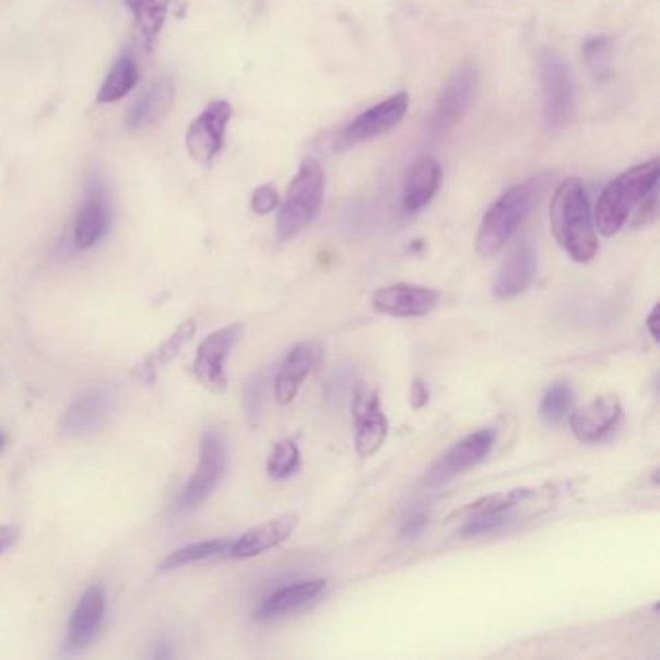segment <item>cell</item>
Listing matches in <instances>:
<instances>
[{
  "label": "cell",
  "instance_id": "6da1fadb",
  "mask_svg": "<svg viewBox=\"0 0 660 660\" xmlns=\"http://www.w3.org/2000/svg\"><path fill=\"white\" fill-rule=\"evenodd\" d=\"M551 229L559 248L574 262H591L599 255L593 210L579 178H566L556 188L551 203Z\"/></svg>",
  "mask_w": 660,
  "mask_h": 660
},
{
  "label": "cell",
  "instance_id": "7a4b0ae2",
  "mask_svg": "<svg viewBox=\"0 0 660 660\" xmlns=\"http://www.w3.org/2000/svg\"><path fill=\"white\" fill-rule=\"evenodd\" d=\"M549 175L529 178L521 185L508 188L499 196L496 202L484 213L481 229L476 233L474 248L481 258H492L498 255L509 238L516 235L529 212L533 210L534 202L541 198L546 188Z\"/></svg>",
  "mask_w": 660,
  "mask_h": 660
},
{
  "label": "cell",
  "instance_id": "3957f363",
  "mask_svg": "<svg viewBox=\"0 0 660 660\" xmlns=\"http://www.w3.org/2000/svg\"><path fill=\"white\" fill-rule=\"evenodd\" d=\"M660 165L657 157L624 170L602 190L594 205L593 220L597 233L602 237H614L624 229L629 215L659 182Z\"/></svg>",
  "mask_w": 660,
  "mask_h": 660
},
{
  "label": "cell",
  "instance_id": "277c9868",
  "mask_svg": "<svg viewBox=\"0 0 660 660\" xmlns=\"http://www.w3.org/2000/svg\"><path fill=\"white\" fill-rule=\"evenodd\" d=\"M323 192L326 175L322 165L314 157H305L288 187L287 198L281 203L275 225L281 243L293 240L318 217L322 210Z\"/></svg>",
  "mask_w": 660,
  "mask_h": 660
},
{
  "label": "cell",
  "instance_id": "5b68a950",
  "mask_svg": "<svg viewBox=\"0 0 660 660\" xmlns=\"http://www.w3.org/2000/svg\"><path fill=\"white\" fill-rule=\"evenodd\" d=\"M474 92H476V68L473 67V62H463L446 80L432 110V117L426 125V135L432 142H440L444 138H448L463 122L473 105Z\"/></svg>",
  "mask_w": 660,
  "mask_h": 660
},
{
  "label": "cell",
  "instance_id": "8992f818",
  "mask_svg": "<svg viewBox=\"0 0 660 660\" xmlns=\"http://www.w3.org/2000/svg\"><path fill=\"white\" fill-rule=\"evenodd\" d=\"M542 84V115L551 130L566 127L576 109V87L566 60L554 49H544L539 60Z\"/></svg>",
  "mask_w": 660,
  "mask_h": 660
},
{
  "label": "cell",
  "instance_id": "52a82bcc",
  "mask_svg": "<svg viewBox=\"0 0 660 660\" xmlns=\"http://www.w3.org/2000/svg\"><path fill=\"white\" fill-rule=\"evenodd\" d=\"M353 419L356 456L373 458L388 440L390 423L381 411L380 393L366 381H361L353 393Z\"/></svg>",
  "mask_w": 660,
  "mask_h": 660
},
{
  "label": "cell",
  "instance_id": "ba28073f",
  "mask_svg": "<svg viewBox=\"0 0 660 660\" xmlns=\"http://www.w3.org/2000/svg\"><path fill=\"white\" fill-rule=\"evenodd\" d=\"M406 109H409V95L406 92H399L388 97L386 102L364 110L339 132L335 150H347L353 145L370 142L378 135L388 134L405 119Z\"/></svg>",
  "mask_w": 660,
  "mask_h": 660
},
{
  "label": "cell",
  "instance_id": "9c48e42d",
  "mask_svg": "<svg viewBox=\"0 0 660 660\" xmlns=\"http://www.w3.org/2000/svg\"><path fill=\"white\" fill-rule=\"evenodd\" d=\"M233 117L231 103L212 102L196 117L187 130L188 155L200 165H210L225 145L227 125Z\"/></svg>",
  "mask_w": 660,
  "mask_h": 660
},
{
  "label": "cell",
  "instance_id": "30bf717a",
  "mask_svg": "<svg viewBox=\"0 0 660 660\" xmlns=\"http://www.w3.org/2000/svg\"><path fill=\"white\" fill-rule=\"evenodd\" d=\"M494 444H496L494 428H483V431L469 434L432 465L431 471L426 473V484L440 486L459 474L465 473L469 469H473L476 463H481L491 453Z\"/></svg>",
  "mask_w": 660,
  "mask_h": 660
},
{
  "label": "cell",
  "instance_id": "8fae6325",
  "mask_svg": "<svg viewBox=\"0 0 660 660\" xmlns=\"http://www.w3.org/2000/svg\"><path fill=\"white\" fill-rule=\"evenodd\" d=\"M227 451L217 432H205L200 444V459L195 474L190 476L185 491L178 498L180 508H195L212 494L225 471Z\"/></svg>",
  "mask_w": 660,
  "mask_h": 660
},
{
  "label": "cell",
  "instance_id": "7c38bea8",
  "mask_svg": "<svg viewBox=\"0 0 660 660\" xmlns=\"http://www.w3.org/2000/svg\"><path fill=\"white\" fill-rule=\"evenodd\" d=\"M243 333L240 323H233L227 328L213 331L212 335L203 339L196 353L195 374L208 390L223 393L227 390V374L225 363Z\"/></svg>",
  "mask_w": 660,
  "mask_h": 660
},
{
  "label": "cell",
  "instance_id": "4fadbf2b",
  "mask_svg": "<svg viewBox=\"0 0 660 660\" xmlns=\"http://www.w3.org/2000/svg\"><path fill=\"white\" fill-rule=\"evenodd\" d=\"M110 227V205L107 187L102 178H90L85 185L84 202L80 205L72 227V240L78 250H90L102 240Z\"/></svg>",
  "mask_w": 660,
  "mask_h": 660
},
{
  "label": "cell",
  "instance_id": "5bb4252c",
  "mask_svg": "<svg viewBox=\"0 0 660 660\" xmlns=\"http://www.w3.org/2000/svg\"><path fill=\"white\" fill-rule=\"evenodd\" d=\"M438 300L440 293L434 288L413 283H393L374 293L373 308L393 318H423L436 308Z\"/></svg>",
  "mask_w": 660,
  "mask_h": 660
},
{
  "label": "cell",
  "instance_id": "9a60e30c",
  "mask_svg": "<svg viewBox=\"0 0 660 660\" xmlns=\"http://www.w3.org/2000/svg\"><path fill=\"white\" fill-rule=\"evenodd\" d=\"M622 419V403L616 396H599L593 401L574 409L569 415V428L577 440L584 444H597L604 440L616 428Z\"/></svg>",
  "mask_w": 660,
  "mask_h": 660
},
{
  "label": "cell",
  "instance_id": "2e32d148",
  "mask_svg": "<svg viewBox=\"0 0 660 660\" xmlns=\"http://www.w3.org/2000/svg\"><path fill=\"white\" fill-rule=\"evenodd\" d=\"M113 406H115V398L107 388L85 391L84 396H80L64 413L60 421V428L72 438L90 436L107 424Z\"/></svg>",
  "mask_w": 660,
  "mask_h": 660
},
{
  "label": "cell",
  "instance_id": "e0dca14e",
  "mask_svg": "<svg viewBox=\"0 0 660 660\" xmlns=\"http://www.w3.org/2000/svg\"><path fill=\"white\" fill-rule=\"evenodd\" d=\"M105 606H107V597L102 585H94L82 594L68 626V652L84 651L85 647L92 644L97 629L102 626Z\"/></svg>",
  "mask_w": 660,
  "mask_h": 660
},
{
  "label": "cell",
  "instance_id": "ac0fdd59",
  "mask_svg": "<svg viewBox=\"0 0 660 660\" xmlns=\"http://www.w3.org/2000/svg\"><path fill=\"white\" fill-rule=\"evenodd\" d=\"M298 526V516L295 511H288L283 516L271 519L263 526L255 527L246 531L237 542L231 546V556L237 559L255 558L263 552L271 551L288 541Z\"/></svg>",
  "mask_w": 660,
  "mask_h": 660
},
{
  "label": "cell",
  "instance_id": "d6986e66",
  "mask_svg": "<svg viewBox=\"0 0 660 660\" xmlns=\"http://www.w3.org/2000/svg\"><path fill=\"white\" fill-rule=\"evenodd\" d=\"M537 255L533 246L529 243H521L516 250L506 258L498 270L496 281H494V295L508 300L523 295L527 288L533 285L537 278Z\"/></svg>",
  "mask_w": 660,
  "mask_h": 660
},
{
  "label": "cell",
  "instance_id": "ffe728a7",
  "mask_svg": "<svg viewBox=\"0 0 660 660\" xmlns=\"http://www.w3.org/2000/svg\"><path fill=\"white\" fill-rule=\"evenodd\" d=\"M441 173L440 163L431 155H423L416 160L411 169L406 170L405 185H403V208L406 213H419L434 200L440 190Z\"/></svg>",
  "mask_w": 660,
  "mask_h": 660
},
{
  "label": "cell",
  "instance_id": "44dd1931",
  "mask_svg": "<svg viewBox=\"0 0 660 660\" xmlns=\"http://www.w3.org/2000/svg\"><path fill=\"white\" fill-rule=\"evenodd\" d=\"M316 347L313 343H297L288 351L273 381V396L280 405H288L297 398L298 390L313 370Z\"/></svg>",
  "mask_w": 660,
  "mask_h": 660
},
{
  "label": "cell",
  "instance_id": "7402d4cb",
  "mask_svg": "<svg viewBox=\"0 0 660 660\" xmlns=\"http://www.w3.org/2000/svg\"><path fill=\"white\" fill-rule=\"evenodd\" d=\"M326 587H328V579H308V581L281 587L268 599H263L262 604L256 610V618H275L303 609L306 604L316 601L326 591Z\"/></svg>",
  "mask_w": 660,
  "mask_h": 660
},
{
  "label": "cell",
  "instance_id": "603a6c76",
  "mask_svg": "<svg viewBox=\"0 0 660 660\" xmlns=\"http://www.w3.org/2000/svg\"><path fill=\"white\" fill-rule=\"evenodd\" d=\"M175 103V84L169 78H162L145 92L128 110L127 127L132 130L153 127L169 115Z\"/></svg>",
  "mask_w": 660,
  "mask_h": 660
},
{
  "label": "cell",
  "instance_id": "cb8c5ba5",
  "mask_svg": "<svg viewBox=\"0 0 660 660\" xmlns=\"http://www.w3.org/2000/svg\"><path fill=\"white\" fill-rule=\"evenodd\" d=\"M539 494H541L539 488H514V491L508 492H496V494H488L483 498L474 499L471 504H467L465 508L453 511L451 517H458L461 521H467V519H476V517L511 514V509L523 506L527 502L537 498Z\"/></svg>",
  "mask_w": 660,
  "mask_h": 660
},
{
  "label": "cell",
  "instance_id": "d4e9b609",
  "mask_svg": "<svg viewBox=\"0 0 660 660\" xmlns=\"http://www.w3.org/2000/svg\"><path fill=\"white\" fill-rule=\"evenodd\" d=\"M138 82H140V67H138L134 52H122L119 59L113 62L107 76L103 80L102 87L97 92V102H120L134 90Z\"/></svg>",
  "mask_w": 660,
  "mask_h": 660
},
{
  "label": "cell",
  "instance_id": "484cf974",
  "mask_svg": "<svg viewBox=\"0 0 660 660\" xmlns=\"http://www.w3.org/2000/svg\"><path fill=\"white\" fill-rule=\"evenodd\" d=\"M127 9L134 17L135 32L140 35V42L148 49H152L157 35L162 34L163 26L167 22L170 0H125Z\"/></svg>",
  "mask_w": 660,
  "mask_h": 660
},
{
  "label": "cell",
  "instance_id": "4316f807",
  "mask_svg": "<svg viewBox=\"0 0 660 660\" xmlns=\"http://www.w3.org/2000/svg\"><path fill=\"white\" fill-rule=\"evenodd\" d=\"M233 542L227 539H215V541H203L185 546V549H178L177 552L169 554L167 558L163 559L160 571H170V569H178V567L190 566L196 562H203V559L217 558L231 552Z\"/></svg>",
  "mask_w": 660,
  "mask_h": 660
},
{
  "label": "cell",
  "instance_id": "83f0119b",
  "mask_svg": "<svg viewBox=\"0 0 660 660\" xmlns=\"http://www.w3.org/2000/svg\"><path fill=\"white\" fill-rule=\"evenodd\" d=\"M574 388L567 384V381H558L554 384L551 390L544 393L541 403V416L542 421L551 426L556 424L566 423L571 411H574Z\"/></svg>",
  "mask_w": 660,
  "mask_h": 660
},
{
  "label": "cell",
  "instance_id": "f1b7e54d",
  "mask_svg": "<svg viewBox=\"0 0 660 660\" xmlns=\"http://www.w3.org/2000/svg\"><path fill=\"white\" fill-rule=\"evenodd\" d=\"M585 64L589 72L593 74L594 80L606 82L612 74V49H610V39L604 35H593L584 43Z\"/></svg>",
  "mask_w": 660,
  "mask_h": 660
},
{
  "label": "cell",
  "instance_id": "f546056e",
  "mask_svg": "<svg viewBox=\"0 0 660 660\" xmlns=\"http://www.w3.org/2000/svg\"><path fill=\"white\" fill-rule=\"evenodd\" d=\"M300 465V451L293 440H281L271 449L268 459V474L273 481H285L297 473Z\"/></svg>",
  "mask_w": 660,
  "mask_h": 660
},
{
  "label": "cell",
  "instance_id": "4dcf8cb0",
  "mask_svg": "<svg viewBox=\"0 0 660 660\" xmlns=\"http://www.w3.org/2000/svg\"><path fill=\"white\" fill-rule=\"evenodd\" d=\"M195 330V322L188 320V322L182 323V326L178 328L177 333H175L167 343H163V347L160 349L155 355L150 356V358L140 366L142 374L150 373L148 374V380H153V374H155V366H157V363H169L173 356L178 355V351L187 343L188 339L192 338Z\"/></svg>",
  "mask_w": 660,
  "mask_h": 660
},
{
  "label": "cell",
  "instance_id": "1f68e13d",
  "mask_svg": "<svg viewBox=\"0 0 660 660\" xmlns=\"http://www.w3.org/2000/svg\"><path fill=\"white\" fill-rule=\"evenodd\" d=\"M509 521H511L509 514L467 519V521H463V527H461L459 533L463 534V537H479V534L494 533V531H498L502 527L508 526Z\"/></svg>",
  "mask_w": 660,
  "mask_h": 660
},
{
  "label": "cell",
  "instance_id": "d6a6232c",
  "mask_svg": "<svg viewBox=\"0 0 660 660\" xmlns=\"http://www.w3.org/2000/svg\"><path fill=\"white\" fill-rule=\"evenodd\" d=\"M280 205V195L273 185H262L256 188L250 198V208L258 215H268Z\"/></svg>",
  "mask_w": 660,
  "mask_h": 660
},
{
  "label": "cell",
  "instance_id": "836d02e7",
  "mask_svg": "<svg viewBox=\"0 0 660 660\" xmlns=\"http://www.w3.org/2000/svg\"><path fill=\"white\" fill-rule=\"evenodd\" d=\"M657 200H659V196H657V188H655L651 195L647 196L644 202L639 203L641 208H639L637 217H635V225H637V227L649 225V223L655 221V217H657Z\"/></svg>",
  "mask_w": 660,
  "mask_h": 660
},
{
  "label": "cell",
  "instance_id": "e575fe53",
  "mask_svg": "<svg viewBox=\"0 0 660 660\" xmlns=\"http://www.w3.org/2000/svg\"><path fill=\"white\" fill-rule=\"evenodd\" d=\"M426 526H428V517L424 516V514L411 517V519L406 521L405 527H403L401 537H403V539H416L419 534L423 533Z\"/></svg>",
  "mask_w": 660,
  "mask_h": 660
},
{
  "label": "cell",
  "instance_id": "d590c367",
  "mask_svg": "<svg viewBox=\"0 0 660 660\" xmlns=\"http://www.w3.org/2000/svg\"><path fill=\"white\" fill-rule=\"evenodd\" d=\"M17 537H20L17 527L0 526V554L9 551L10 546L17 541Z\"/></svg>",
  "mask_w": 660,
  "mask_h": 660
},
{
  "label": "cell",
  "instance_id": "8d00e7d4",
  "mask_svg": "<svg viewBox=\"0 0 660 660\" xmlns=\"http://www.w3.org/2000/svg\"><path fill=\"white\" fill-rule=\"evenodd\" d=\"M411 403L415 409H423L428 403V390L424 386V381H413V388H411Z\"/></svg>",
  "mask_w": 660,
  "mask_h": 660
},
{
  "label": "cell",
  "instance_id": "74e56055",
  "mask_svg": "<svg viewBox=\"0 0 660 660\" xmlns=\"http://www.w3.org/2000/svg\"><path fill=\"white\" fill-rule=\"evenodd\" d=\"M657 323H659V306L655 305L649 316H647V320H645V326H647V330H649L655 341H659V328H657Z\"/></svg>",
  "mask_w": 660,
  "mask_h": 660
},
{
  "label": "cell",
  "instance_id": "f35d334b",
  "mask_svg": "<svg viewBox=\"0 0 660 660\" xmlns=\"http://www.w3.org/2000/svg\"><path fill=\"white\" fill-rule=\"evenodd\" d=\"M155 657L157 659H167V657H170V651H167V645L160 644V647L155 649Z\"/></svg>",
  "mask_w": 660,
  "mask_h": 660
},
{
  "label": "cell",
  "instance_id": "ab89813d",
  "mask_svg": "<svg viewBox=\"0 0 660 660\" xmlns=\"http://www.w3.org/2000/svg\"><path fill=\"white\" fill-rule=\"evenodd\" d=\"M4 441H7L4 434H0V449L4 448Z\"/></svg>",
  "mask_w": 660,
  "mask_h": 660
}]
</instances>
